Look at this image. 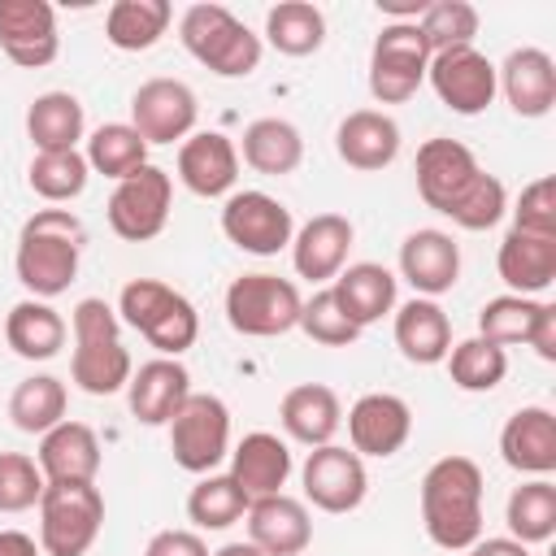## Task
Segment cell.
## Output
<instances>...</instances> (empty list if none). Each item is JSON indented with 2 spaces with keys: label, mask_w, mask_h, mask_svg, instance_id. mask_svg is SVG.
<instances>
[{
  "label": "cell",
  "mask_w": 556,
  "mask_h": 556,
  "mask_svg": "<svg viewBox=\"0 0 556 556\" xmlns=\"http://www.w3.org/2000/svg\"><path fill=\"white\" fill-rule=\"evenodd\" d=\"M87 230L70 208H39L22 222L13 269L17 282L30 291V300H52L70 291L78 278V256H83Z\"/></svg>",
  "instance_id": "6da1fadb"
},
{
  "label": "cell",
  "mask_w": 556,
  "mask_h": 556,
  "mask_svg": "<svg viewBox=\"0 0 556 556\" xmlns=\"http://www.w3.org/2000/svg\"><path fill=\"white\" fill-rule=\"evenodd\" d=\"M421 526L434 547L465 552L482 539V469L469 456H443L421 478Z\"/></svg>",
  "instance_id": "7a4b0ae2"
},
{
  "label": "cell",
  "mask_w": 556,
  "mask_h": 556,
  "mask_svg": "<svg viewBox=\"0 0 556 556\" xmlns=\"http://www.w3.org/2000/svg\"><path fill=\"white\" fill-rule=\"evenodd\" d=\"M117 317L130 326V330H139L161 356H182L191 343H195V334H200V313H195V304L182 295V291H174V287H165V282H156V278H135V282H126L122 287V295H117Z\"/></svg>",
  "instance_id": "3957f363"
},
{
  "label": "cell",
  "mask_w": 556,
  "mask_h": 556,
  "mask_svg": "<svg viewBox=\"0 0 556 556\" xmlns=\"http://www.w3.org/2000/svg\"><path fill=\"white\" fill-rule=\"evenodd\" d=\"M178 39L217 78H248L261 65V35H252L226 4H191L178 22Z\"/></svg>",
  "instance_id": "277c9868"
},
{
  "label": "cell",
  "mask_w": 556,
  "mask_h": 556,
  "mask_svg": "<svg viewBox=\"0 0 556 556\" xmlns=\"http://www.w3.org/2000/svg\"><path fill=\"white\" fill-rule=\"evenodd\" d=\"M104 526V495L96 482H48L39 495V552L87 556Z\"/></svg>",
  "instance_id": "5b68a950"
},
{
  "label": "cell",
  "mask_w": 556,
  "mask_h": 556,
  "mask_svg": "<svg viewBox=\"0 0 556 556\" xmlns=\"http://www.w3.org/2000/svg\"><path fill=\"white\" fill-rule=\"evenodd\" d=\"M300 287L278 274H243L226 287V321L248 339H274L300 326Z\"/></svg>",
  "instance_id": "8992f818"
},
{
  "label": "cell",
  "mask_w": 556,
  "mask_h": 556,
  "mask_svg": "<svg viewBox=\"0 0 556 556\" xmlns=\"http://www.w3.org/2000/svg\"><path fill=\"white\" fill-rule=\"evenodd\" d=\"M169 452L174 465L187 473H213L230 452V408L213 391H191L169 421Z\"/></svg>",
  "instance_id": "52a82bcc"
},
{
  "label": "cell",
  "mask_w": 556,
  "mask_h": 556,
  "mask_svg": "<svg viewBox=\"0 0 556 556\" xmlns=\"http://www.w3.org/2000/svg\"><path fill=\"white\" fill-rule=\"evenodd\" d=\"M430 48L417 22H387L369 52V91L378 104H404L426 83Z\"/></svg>",
  "instance_id": "ba28073f"
},
{
  "label": "cell",
  "mask_w": 556,
  "mask_h": 556,
  "mask_svg": "<svg viewBox=\"0 0 556 556\" xmlns=\"http://www.w3.org/2000/svg\"><path fill=\"white\" fill-rule=\"evenodd\" d=\"M169 200H174V178L161 165H139L126 174L113 195H109V226L126 243H148L165 230L169 222Z\"/></svg>",
  "instance_id": "9c48e42d"
},
{
  "label": "cell",
  "mask_w": 556,
  "mask_h": 556,
  "mask_svg": "<svg viewBox=\"0 0 556 556\" xmlns=\"http://www.w3.org/2000/svg\"><path fill=\"white\" fill-rule=\"evenodd\" d=\"M222 235L252 256H278L295 239L291 208L269 191H235L222 204Z\"/></svg>",
  "instance_id": "30bf717a"
},
{
  "label": "cell",
  "mask_w": 556,
  "mask_h": 556,
  "mask_svg": "<svg viewBox=\"0 0 556 556\" xmlns=\"http://www.w3.org/2000/svg\"><path fill=\"white\" fill-rule=\"evenodd\" d=\"M300 478H304V500H313V508H321V513H352V508H361V500L369 491L365 460L339 443L313 447Z\"/></svg>",
  "instance_id": "8fae6325"
},
{
  "label": "cell",
  "mask_w": 556,
  "mask_h": 556,
  "mask_svg": "<svg viewBox=\"0 0 556 556\" xmlns=\"http://www.w3.org/2000/svg\"><path fill=\"white\" fill-rule=\"evenodd\" d=\"M426 78L434 87V96L460 113V117H478L491 100H495V65L478 52V48H447L434 52L426 65Z\"/></svg>",
  "instance_id": "7c38bea8"
},
{
  "label": "cell",
  "mask_w": 556,
  "mask_h": 556,
  "mask_svg": "<svg viewBox=\"0 0 556 556\" xmlns=\"http://www.w3.org/2000/svg\"><path fill=\"white\" fill-rule=\"evenodd\" d=\"M195 91L178 78H148L135 96H130V126L139 130V139L152 143H174L187 139L195 130Z\"/></svg>",
  "instance_id": "4fadbf2b"
},
{
  "label": "cell",
  "mask_w": 556,
  "mask_h": 556,
  "mask_svg": "<svg viewBox=\"0 0 556 556\" xmlns=\"http://www.w3.org/2000/svg\"><path fill=\"white\" fill-rule=\"evenodd\" d=\"M0 48L22 70H43L61 52L56 9L48 0H0Z\"/></svg>",
  "instance_id": "5bb4252c"
},
{
  "label": "cell",
  "mask_w": 556,
  "mask_h": 556,
  "mask_svg": "<svg viewBox=\"0 0 556 556\" xmlns=\"http://www.w3.org/2000/svg\"><path fill=\"white\" fill-rule=\"evenodd\" d=\"M413 174H417V195H421L434 213L447 217V208L465 195V187L482 174V165H478V156H473L460 139L434 135V139H426V143L417 148Z\"/></svg>",
  "instance_id": "9a60e30c"
},
{
  "label": "cell",
  "mask_w": 556,
  "mask_h": 556,
  "mask_svg": "<svg viewBox=\"0 0 556 556\" xmlns=\"http://www.w3.org/2000/svg\"><path fill=\"white\" fill-rule=\"evenodd\" d=\"M413 434V408L391 391H369L348 408V439L356 456H395Z\"/></svg>",
  "instance_id": "2e32d148"
},
{
  "label": "cell",
  "mask_w": 556,
  "mask_h": 556,
  "mask_svg": "<svg viewBox=\"0 0 556 556\" xmlns=\"http://www.w3.org/2000/svg\"><path fill=\"white\" fill-rule=\"evenodd\" d=\"M248 543L265 556H300L313 543V517L295 495H261L248 504Z\"/></svg>",
  "instance_id": "e0dca14e"
},
{
  "label": "cell",
  "mask_w": 556,
  "mask_h": 556,
  "mask_svg": "<svg viewBox=\"0 0 556 556\" xmlns=\"http://www.w3.org/2000/svg\"><path fill=\"white\" fill-rule=\"evenodd\" d=\"M187 395H191V374L174 356L143 361L126 382V404L143 426H169Z\"/></svg>",
  "instance_id": "ac0fdd59"
},
{
  "label": "cell",
  "mask_w": 556,
  "mask_h": 556,
  "mask_svg": "<svg viewBox=\"0 0 556 556\" xmlns=\"http://www.w3.org/2000/svg\"><path fill=\"white\" fill-rule=\"evenodd\" d=\"M495 87L517 117H547L556 104V61L543 48H513L495 70Z\"/></svg>",
  "instance_id": "d6986e66"
},
{
  "label": "cell",
  "mask_w": 556,
  "mask_h": 556,
  "mask_svg": "<svg viewBox=\"0 0 556 556\" xmlns=\"http://www.w3.org/2000/svg\"><path fill=\"white\" fill-rule=\"evenodd\" d=\"M400 278L417 295H426V300L452 291L456 278H460V248H456V239L447 230H430V226L413 230L400 243Z\"/></svg>",
  "instance_id": "ffe728a7"
},
{
  "label": "cell",
  "mask_w": 556,
  "mask_h": 556,
  "mask_svg": "<svg viewBox=\"0 0 556 556\" xmlns=\"http://www.w3.org/2000/svg\"><path fill=\"white\" fill-rule=\"evenodd\" d=\"M178 178L191 195L217 200L239 178V148L222 130H195L178 148Z\"/></svg>",
  "instance_id": "44dd1931"
},
{
  "label": "cell",
  "mask_w": 556,
  "mask_h": 556,
  "mask_svg": "<svg viewBox=\"0 0 556 556\" xmlns=\"http://www.w3.org/2000/svg\"><path fill=\"white\" fill-rule=\"evenodd\" d=\"M500 456L517 473L547 478L556 469V413L543 404L517 408L500 430Z\"/></svg>",
  "instance_id": "7402d4cb"
},
{
  "label": "cell",
  "mask_w": 556,
  "mask_h": 556,
  "mask_svg": "<svg viewBox=\"0 0 556 556\" xmlns=\"http://www.w3.org/2000/svg\"><path fill=\"white\" fill-rule=\"evenodd\" d=\"M352 222L343 213H317L308 217L295 239H291V261L295 274L308 282H330L339 278V269L348 265V248H352Z\"/></svg>",
  "instance_id": "603a6c76"
},
{
  "label": "cell",
  "mask_w": 556,
  "mask_h": 556,
  "mask_svg": "<svg viewBox=\"0 0 556 556\" xmlns=\"http://www.w3.org/2000/svg\"><path fill=\"white\" fill-rule=\"evenodd\" d=\"M334 152H339V161L352 165V169H365V174L387 169V165L400 156V126H395V117L382 113V109H356V113H348V117L339 122V130H334Z\"/></svg>",
  "instance_id": "cb8c5ba5"
},
{
  "label": "cell",
  "mask_w": 556,
  "mask_h": 556,
  "mask_svg": "<svg viewBox=\"0 0 556 556\" xmlns=\"http://www.w3.org/2000/svg\"><path fill=\"white\" fill-rule=\"evenodd\" d=\"M39 469L48 482H96L100 473V439L87 421H61L39 434Z\"/></svg>",
  "instance_id": "d4e9b609"
},
{
  "label": "cell",
  "mask_w": 556,
  "mask_h": 556,
  "mask_svg": "<svg viewBox=\"0 0 556 556\" xmlns=\"http://www.w3.org/2000/svg\"><path fill=\"white\" fill-rule=\"evenodd\" d=\"M495 269L508 287V295H539L556 282V239L543 235H526V230H508L500 239V256Z\"/></svg>",
  "instance_id": "484cf974"
},
{
  "label": "cell",
  "mask_w": 556,
  "mask_h": 556,
  "mask_svg": "<svg viewBox=\"0 0 556 556\" xmlns=\"http://www.w3.org/2000/svg\"><path fill=\"white\" fill-rule=\"evenodd\" d=\"M230 478L243 486L248 500L278 495L291 478V447L269 430H252L230 452Z\"/></svg>",
  "instance_id": "4316f807"
},
{
  "label": "cell",
  "mask_w": 556,
  "mask_h": 556,
  "mask_svg": "<svg viewBox=\"0 0 556 556\" xmlns=\"http://www.w3.org/2000/svg\"><path fill=\"white\" fill-rule=\"evenodd\" d=\"M278 421H282V430H287L295 443L321 447V443H330L334 430L343 426V404H339V395H334L326 382H300V387H291V391L282 395Z\"/></svg>",
  "instance_id": "83f0119b"
},
{
  "label": "cell",
  "mask_w": 556,
  "mask_h": 556,
  "mask_svg": "<svg viewBox=\"0 0 556 556\" xmlns=\"http://www.w3.org/2000/svg\"><path fill=\"white\" fill-rule=\"evenodd\" d=\"M330 291H334L339 308L348 313V321L361 330L382 321L395 308V274L387 265H374V261H356V265L339 269Z\"/></svg>",
  "instance_id": "f1b7e54d"
},
{
  "label": "cell",
  "mask_w": 556,
  "mask_h": 556,
  "mask_svg": "<svg viewBox=\"0 0 556 556\" xmlns=\"http://www.w3.org/2000/svg\"><path fill=\"white\" fill-rule=\"evenodd\" d=\"M395 348L413 365H439L447 356V348H452V321H447V313L434 300L413 295L395 313Z\"/></svg>",
  "instance_id": "f546056e"
},
{
  "label": "cell",
  "mask_w": 556,
  "mask_h": 556,
  "mask_svg": "<svg viewBox=\"0 0 556 556\" xmlns=\"http://www.w3.org/2000/svg\"><path fill=\"white\" fill-rule=\"evenodd\" d=\"M87 130V113L70 91H43L26 109V135L35 152H74Z\"/></svg>",
  "instance_id": "4dcf8cb0"
},
{
  "label": "cell",
  "mask_w": 556,
  "mask_h": 556,
  "mask_svg": "<svg viewBox=\"0 0 556 556\" xmlns=\"http://www.w3.org/2000/svg\"><path fill=\"white\" fill-rule=\"evenodd\" d=\"M4 339L22 361H52L65 348V317L48 300H17L4 317Z\"/></svg>",
  "instance_id": "1f68e13d"
},
{
  "label": "cell",
  "mask_w": 556,
  "mask_h": 556,
  "mask_svg": "<svg viewBox=\"0 0 556 556\" xmlns=\"http://www.w3.org/2000/svg\"><path fill=\"white\" fill-rule=\"evenodd\" d=\"M130 374H135V361H130V352H126L122 339H74L70 378H74L87 395L126 391Z\"/></svg>",
  "instance_id": "d6a6232c"
},
{
  "label": "cell",
  "mask_w": 556,
  "mask_h": 556,
  "mask_svg": "<svg viewBox=\"0 0 556 556\" xmlns=\"http://www.w3.org/2000/svg\"><path fill=\"white\" fill-rule=\"evenodd\" d=\"M243 161L256 174L282 178L304 161V135L287 117H256L243 126Z\"/></svg>",
  "instance_id": "836d02e7"
},
{
  "label": "cell",
  "mask_w": 556,
  "mask_h": 556,
  "mask_svg": "<svg viewBox=\"0 0 556 556\" xmlns=\"http://www.w3.org/2000/svg\"><path fill=\"white\" fill-rule=\"evenodd\" d=\"M174 22L169 0H113L104 13V39L117 52H148Z\"/></svg>",
  "instance_id": "e575fe53"
},
{
  "label": "cell",
  "mask_w": 556,
  "mask_h": 556,
  "mask_svg": "<svg viewBox=\"0 0 556 556\" xmlns=\"http://www.w3.org/2000/svg\"><path fill=\"white\" fill-rule=\"evenodd\" d=\"M265 39L282 56H313L326 43V13L308 0H282L265 13Z\"/></svg>",
  "instance_id": "d590c367"
},
{
  "label": "cell",
  "mask_w": 556,
  "mask_h": 556,
  "mask_svg": "<svg viewBox=\"0 0 556 556\" xmlns=\"http://www.w3.org/2000/svg\"><path fill=\"white\" fill-rule=\"evenodd\" d=\"M65 382L52 378V374H35V378H22L9 395V417L22 434H48L52 426L65 421Z\"/></svg>",
  "instance_id": "8d00e7d4"
},
{
  "label": "cell",
  "mask_w": 556,
  "mask_h": 556,
  "mask_svg": "<svg viewBox=\"0 0 556 556\" xmlns=\"http://www.w3.org/2000/svg\"><path fill=\"white\" fill-rule=\"evenodd\" d=\"M87 169L122 182L126 174H135L139 165H148V143L139 139V130L130 122H104L91 130L87 139Z\"/></svg>",
  "instance_id": "74e56055"
},
{
  "label": "cell",
  "mask_w": 556,
  "mask_h": 556,
  "mask_svg": "<svg viewBox=\"0 0 556 556\" xmlns=\"http://www.w3.org/2000/svg\"><path fill=\"white\" fill-rule=\"evenodd\" d=\"M504 521H508V539L517 543H547L556 534V486L547 478H530L521 482L513 495H508V508H504Z\"/></svg>",
  "instance_id": "f35d334b"
},
{
  "label": "cell",
  "mask_w": 556,
  "mask_h": 556,
  "mask_svg": "<svg viewBox=\"0 0 556 556\" xmlns=\"http://www.w3.org/2000/svg\"><path fill=\"white\" fill-rule=\"evenodd\" d=\"M248 504H252V500L243 495V486H239L230 473H204V478L191 486V495H187V517H191L200 530H226V526L243 521Z\"/></svg>",
  "instance_id": "ab89813d"
},
{
  "label": "cell",
  "mask_w": 556,
  "mask_h": 556,
  "mask_svg": "<svg viewBox=\"0 0 556 556\" xmlns=\"http://www.w3.org/2000/svg\"><path fill=\"white\" fill-rule=\"evenodd\" d=\"M443 361H447V374H452V382L460 391H495L504 382V374H508V352L486 343L482 334L452 343Z\"/></svg>",
  "instance_id": "60d3db41"
},
{
  "label": "cell",
  "mask_w": 556,
  "mask_h": 556,
  "mask_svg": "<svg viewBox=\"0 0 556 556\" xmlns=\"http://www.w3.org/2000/svg\"><path fill=\"white\" fill-rule=\"evenodd\" d=\"M26 178H30L35 195H43L48 204H65V200L83 195L91 169H87V156L78 148L74 152H35Z\"/></svg>",
  "instance_id": "b9f144b4"
},
{
  "label": "cell",
  "mask_w": 556,
  "mask_h": 556,
  "mask_svg": "<svg viewBox=\"0 0 556 556\" xmlns=\"http://www.w3.org/2000/svg\"><path fill=\"white\" fill-rule=\"evenodd\" d=\"M543 313V300H530V295H495L482 304L478 313V334L495 348H508V343H530V330Z\"/></svg>",
  "instance_id": "7bdbcfd3"
},
{
  "label": "cell",
  "mask_w": 556,
  "mask_h": 556,
  "mask_svg": "<svg viewBox=\"0 0 556 556\" xmlns=\"http://www.w3.org/2000/svg\"><path fill=\"white\" fill-rule=\"evenodd\" d=\"M417 30L434 52H447V48H473V35H478V9L465 4V0H430V9L417 17Z\"/></svg>",
  "instance_id": "ee69618b"
},
{
  "label": "cell",
  "mask_w": 556,
  "mask_h": 556,
  "mask_svg": "<svg viewBox=\"0 0 556 556\" xmlns=\"http://www.w3.org/2000/svg\"><path fill=\"white\" fill-rule=\"evenodd\" d=\"M508 213V191H504V182L495 178V174H478L469 187H465V195L447 208V217L460 226V230H491L500 217Z\"/></svg>",
  "instance_id": "f6af8a7d"
},
{
  "label": "cell",
  "mask_w": 556,
  "mask_h": 556,
  "mask_svg": "<svg viewBox=\"0 0 556 556\" xmlns=\"http://www.w3.org/2000/svg\"><path fill=\"white\" fill-rule=\"evenodd\" d=\"M300 330L313 343H321V348H348V343L361 339V326L348 321V313L339 308V300H334L330 287H321L313 300L300 304Z\"/></svg>",
  "instance_id": "bcb514c9"
},
{
  "label": "cell",
  "mask_w": 556,
  "mask_h": 556,
  "mask_svg": "<svg viewBox=\"0 0 556 556\" xmlns=\"http://www.w3.org/2000/svg\"><path fill=\"white\" fill-rule=\"evenodd\" d=\"M48 478L35 456L26 452H0V513H26L39 504Z\"/></svg>",
  "instance_id": "7dc6e473"
},
{
  "label": "cell",
  "mask_w": 556,
  "mask_h": 556,
  "mask_svg": "<svg viewBox=\"0 0 556 556\" xmlns=\"http://www.w3.org/2000/svg\"><path fill=\"white\" fill-rule=\"evenodd\" d=\"M513 230L556 239V178H534L521 187L513 208Z\"/></svg>",
  "instance_id": "c3c4849f"
},
{
  "label": "cell",
  "mask_w": 556,
  "mask_h": 556,
  "mask_svg": "<svg viewBox=\"0 0 556 556\" xmlns=\"http://www.w3.org/2000/svg\"><path fill=\"white\" fill-rule=\"evenodd\" d=\"M143 556H208V547L195 530H161L148 539Z\"/></svg>",
  "instance_id": "681fc988"
},
{
  "label": "cell",
  "mask_w": 556,
  "mask_h": 556,
  "mask_svg": "<svg viewBox=\"0 0 556 556\" xmlns=\"http://www.w3.org/2000/svg\"><path fill=\"white\" fill-rule=\"evenodd\" d=\"M530 348L543 361H556V304H547V300H543V313H539V321L530 330Z\"/></svg>",
  "instance_id": "f907efd6"
},
{
  "label": "cell",
  "mask_w": 556,
  "mask_h": 556,
  "mask_svg": "<svg viewBox=\"0 0 556 556\" xmlns=\"http://www.w3.org/2000/svg\"><path fill=\"white\" fill-rule=\"evenodd\" d=\"M469 556H530V547L517 539H478L469 547Z\"/></svg>",
  "instance_id": "816d5d0a"
},
{
  "label": "cell",
  "mask_w": 556,
  "mask_h": 556,
  "mask_svg": "<svg viewBox=\"0 0 556 556\" xmlns=\"http://www.w3.org/2000/svg\"><path fill=\"white\" fill-rule=\"evenodd\" d=\"M0 556H39V543L22 530H0Z\"/></svg>",
  "instance_id": "f5cc1de1"
},
{
  "label": "cell",
  "mask_w": 556,
  "mask_h": 556,
  "mask_svg": "<svg viewBox=\"0 0 556 556\" xmlns=\"http://www.w3.org/2000/svg\"><path fill=\"white\" fill-rule=\"evenodd\" d=\"M213 556H265V552L252 547V543H226V547H217Z\"/></svg>",
  "instance_id": "db71d44e"
}]
</instances>
